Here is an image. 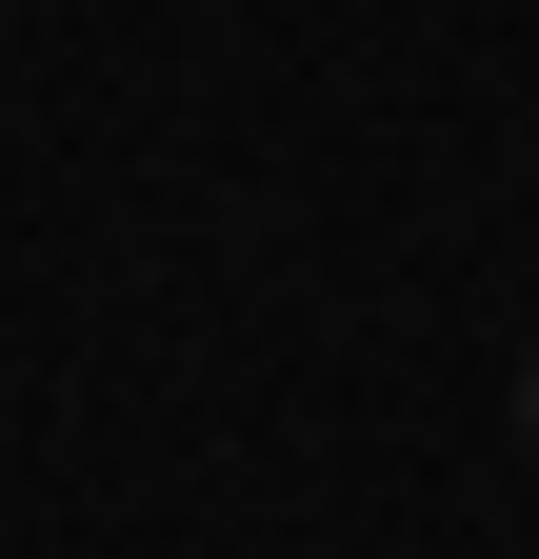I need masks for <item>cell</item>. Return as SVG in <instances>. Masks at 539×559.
<instances>
[{
    "label": "cell",
    "mask_w": 539,
    "mask_h": 559,
    "mask_svg": "<svg viewBox=\"0 0 539 559\" xmlns=\"http://www.w3.org/2000/svg\"><path fill=\"white\" fill-rule=\"evenodd\" d=\"M519 440H539V360H519Z\"/></svg>",
    "instance_id": "obj_1"
}]
</instances>
